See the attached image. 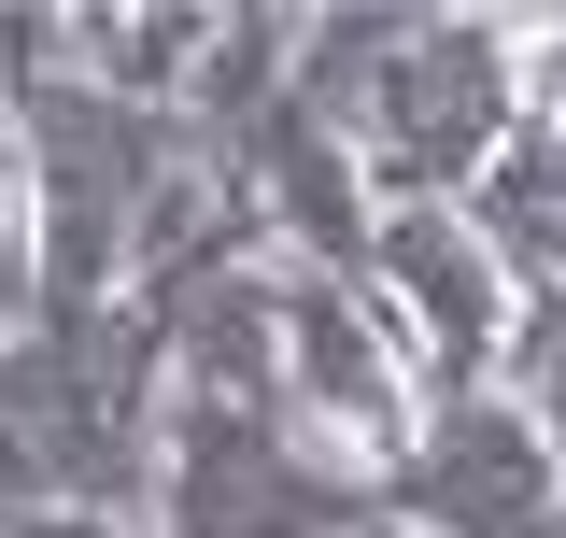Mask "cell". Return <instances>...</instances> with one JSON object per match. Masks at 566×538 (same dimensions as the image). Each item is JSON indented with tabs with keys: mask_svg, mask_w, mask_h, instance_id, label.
Segmentation results:
<instances>
[{
	"mask_svg": "<svg viewBox=\"0 0 566 538\" xmlns=\"http://www.w3.org/2000/svg\"><path fill=\"white\" fill-rule=\"evenodd\" d=\"M510 128H524V100H510V14H411L340 142L368 170V199L411 213V199H468V170Z\"/></svg>",
	"mask_w": 566,
	"mask_h": 538,
	"instance_id": "obj_1",
	"label": "cell"
},
{
	"mask_svg": "<svg viewBox=\"0 0 566 538\" xmlns=\"http://www.w3.org/2000/svg\"><path fill=\"white\" fill-rule=\"evenodd\" d=\"M227 156V185L255 199L270 227V269H326V283H368V241H382V199H368V170H354V142L326 114H297L270 100L241 142H212Z\"/></svg>",
	"mask_w": 566,
	"mask_h": 538,
	"instance_id": "obj_6",
	"label": "cell"
},
{
	"mask_svg": "<svg viewBox=\"0 0 566 538\" xmlns=\"http://www.w3.org/2000/svg\"><path fill=\"white\" fill-rule=\"evenodd\" d=\"M368 298H382V327L411 340L424 397H468V383H495V340H510V283H495V256L468 241V213H453V199L382 213V241H368Z\"/></svg>",
	"mask_w": 566,
	"mask_h": 538,
	"instance_id": "obj_5",
	"label": "cell"
},
{
	"mask_svg": "<svg viewBox=\"0 0 566 538\" xmlns=\"http://www.w3.org/2000/svg\"><path fill=\"white\" fill-rule=\"evenodd\" d=\"M142 538H368V496L326 454H297L270 397H170Z\"/></svg>",
	"mask_w": 566,
	"mask_h": 538,
	"instance_id": "obj_2",
	"label": "cell"
},
{
	"mask_svg": "<svg viewBox=\"0 0 566 538\" xmlns=\"http://www.w3.org/2000/svg\"><path fill=\"white\" fill-rule=\"evenodd\" d=\"M212 58V0H71V71L128 114H185Z\"/></svg>",
	"mask_w": 566,
	"mask_h": 538,
	"instance_id": "obj_8",
	"label": "cell"
},
{
	"mask_svg": "<svg viewBox=\"0 0 566 538\" xmlns=\"http://www.w3.org/2000/svg\"><path fill=\"white\" fill-rule=\"evenodd\" d=\"M0 538H142V525H128V510H14Z\"/></svg>",
	"mask_w": 566,
	"mask_h": 538,
	"instance_id": "obj_10",
	"label": "cell"
},
{
	"mask_svg": "<svg viewBox=\"0 0 566 538\" xmlns=\"http://www.w3.org/2000/svg\"><path fill=\"white\" fill-rule=\"evenodd\" d=\"M270 383H283L297 454H326L340 482H368L424 411V369H411V340L382 327V298L326 283V269H270Z\"/></svg>",
	"mask_w": 566,
	"mask_h": 538,
	"instance_id": "obj_3",
	"label": "cell"
},
{
	"mask_svg": "<svg viewBox=\"0 0 566 538\" xmlns=\"http://www.w3.org/2000/svg\"><path fill=\"white\" fill-rule=\"evenodd\" d=\"M453 213H468V241L495 256V283H510V298L566 283V142L538 128V114H524V128L468 170V199H453Z\"/></svg>",
	"mask_w": 566,
	"mask_h": 538,
	"instance_id": "obj_7",
	"label": "cell"
},
{
	"mask_svg": "<svg viewBox=\"0 0 566 538\" xmlns=\"http://www.w3.org/2000/svg\"><path fill=\"white\" fill-rule=\"evenodd\" d=\"M354 496H368V525H397V538H553L566 468L495 383H468V397H424L411 439L354 482Z\"/></svg>",
	"mask_w": 566,
	"mask_h": 538,
	"instance_id": "obj_4",
	"label": "cell"
},
{
	"mask_svg": "<svg viewBox=\"0 0 566 538\" xmlns=\"http://www.w3.org/2000/svg\"><path fill=\"white\" fill-rule=\"evenodd\" d=\"M368 538H397V525H368Z\"/></svg>",
	"mask_w": 566,
	"mask_h": 538,
	"instance_id": "obj_11",
	"label": "cell"
},
{
	"mask_svg": "<svg viewBox=\"0 0 566 538\" xmlns=\"http://www.w3.org/2000/svg\"><path fill=\"white\" fill-rule=\"evenodd\" d=\"M495 397L524 411V425L553 439V468H566V283L510 298V340H495Z\"/></svg>",
	"mask_w": 566,
	"mask_h": 538,
	"instance_id": "obj_9",
	"label": "cell"
}]
</instances>
